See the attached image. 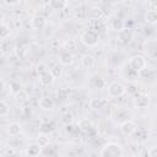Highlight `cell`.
Masks as SVG:
<instances>
[{
  "label": "cell",
  "mask_w": 157,
  "mask_h": 157,
  "mask_svg": "<svg viewBox=\"0 0 157 157\" xmlns=\"http://www.w3.org/2000/svg\"><path fill=\"white\" fill-rule=\"evenodd\" d=\"M124 155L123 147L117 142H107L99 151V156L102 157H120Z\"/></svg>",
  "instance_id": "obj_1"
},
{
  "label": "cell",
  "mask_w": 157,
  "mask_h": 157,
  "mask_svg": "<svg viewBox=\"0 0 157 157\" xmlns=\"http://www.w3.org/2000/svg\"><path fill=\"white\" fill-rule=\"evenodd\" d=\"M80 40L83 45L88 47V48H92V47H96L99 42V34L96 29H86L81 33L80 36Z\"/></svg>",
  "instance_id": "obj_2"
},
{
  "label": "cell",
  "mask_w": 157,
  "mask_h": 157,
  "mask_svg": "<svg viewBox=\"0 0 157 157\" xmlns=\"http://www.w3.org/2000/svg\"><path fill=\"white\" fill-rule=\"evenodd\" d=\"M128 65L139 74V71H141L144 67L147 66V61H146V58L142 56V55H132L129 61H128Z\"/></svg>",
  "instance_id": "obj_3"
},
{
  "label": "cell",
  "mask_w": 157,
  "mask_h": 157,
  "mask_svg": "<svg viewBox=\"0 0 157 157\" xmlns=\"http://www.w3.org/2000/svg\"><path fill=\"white\" fill-rule=\"evenodd\" d=\"M107 90H108V96L112 97V98L121 97L125 93V87L120 82H118V81H114V82L109 83Z\"/></svg>",
  "instance_id": "obj_4"
},
{
  "label": "cell",
  "mask_w": 157,
  "mask_h": 157,
  "mask_svg": "<svg viewBox=\"0 0 157 157\" xmlns=\"http://www.w3.org/2000/svg\"><path fill=\"white\" fill-rule=\"evenodd\" d=\"M132 104L137 109H146L150 105V97L146 93H136L132 98Z\"/></svg>",
  "instance_id": "obj_5"
},
{
  "label": "cell",
  "mask_w": 157,
  "mask_h": 157,
  "mask_svg": "<svg viewBox=\"0 0 157 157\" xmlns=\"http://www.w3.org/2000/svg\"><path fill=\"white\" fill-rule=\"evenodd\" d=\"M119 130H120L121 134L130 136V135H132V134L136 132V124H135L132 120H130V119L124 120L123 123H120V125H119Z\"/></svg>",
  "instance_id": "obj_6"
},
{
  "label": "cell",
  "mask_w": 157,
  "mask_h": 157,
  "mask_svg": "<svg viewBox=\"0 0 157 157\" xmlns=\"http://www.w3.org/2000/svg\"><path fill=\"white\" fill-rule=\"evenodd\" d=\"M59 63L63 65V66H66V65H71L74 63V55L70 50H66L63 48V50L59 53Z\"/></svg>",
  "instance_id": "obj_7"
},
{
  "label": "cell",
  "mask_w": 157,
  "mask_h": 157,
  "mask_svg": "<svg viewBox=\"0 0 157 157\" xmlns=\"http://www.w3.org/2000/svg\"><path fill=\"white\" fill-rule=\"evenodd\" d=\"M47 23H48V22H47V20H45V17L42 16V15H36V16H33V17L31 18V27H32L33 29H37V31L42 29Z\"/></svg>",
  "instance_id": "obj_8"
},
{
  "label": "cell",
  "mask_w": 157,
  "mask_h": 157,
  "mask_svg": "<svg viewBox=\"0 0 157 157\" xmlns=\"http://www.w3.org/2000/svg\"><path fill=\"white\" fill-rule=\"evenodd\" d=\"M38 80H39V83L43 85V86H49L54 82V76L52 75V72L49 70H45L40 74H38Z\"/></svg>",
  "instance_id": "obj_9"
},
{
  "label": "cell",
  "mask_w": 157,
  "mask_h": 157,
  "mask_svg": "<svg viewBox=\"0 0 157 157\" xmlns=\"http://www.w3.org/2000/svg\"><path fill=\"white\" fill-rule=\"evenodd\" d=\"M119 33V42L121 43V44H128V43H130L131 42V39H132V32L129 29V28H123L120 32H118Z\"/></svg>",
  "instance_id": "obj_10"
},
{
  "label": "cell",
  "mask_w": 157,
  "mask_h": 157,
  "mask_svg": "<svg viewBox=\"0 0 157 157\" xmlns=\"http://www.w3.org/2000/svg\"><path fill=\"white\" fill-rule=\"evenodd\" d=\"M38 104H39V108L43 109V110H50V109L54 108V101L50 97H42V98H39Z\"/></svg>",
  "instance_id": "obj_11"
},
{
  "label": "cell",
  "mask_w": 157,
  "mask_h": 157,
  "mask_svg": "<svg viewBox=\"0 0 157 157\" xmlns=\"http://www.w3.org/2000/svg\"><path fill=\"white\" fill-rule=\"evenodd\" d=\"M6 130H7V134H9L10 136H17V135H20L21 131H22V126H21L20 123L12 121V123H10V124L7 125Z\"/></svg>",
  "instance_id": "obj_12"
},
{
  "label": "cell",
  "mask_w": 157,
  "mask_h": 157,
  "mask_svg": "<svg viewBox=\"0 0 157 157\" xmlns=\"http://www.w3.org/2000/svg\"><path fill=\"white\" fill-rule=\"evenodd\" d=\"M96 64V59L91 54H83L81 56V65L85 69H92Z\"/></svg>",
  "instance_id": "obj_13"
},
{
  "label": "cell",
  "mask_w": 157,
  "mask_h": 157,
  "mask_svg": "<svg viewBox=\"0 0 157 157\" xmlns=\"http://www.w3.org/2000/svg\"><path fill=\"white\" fill-rule=\"evenodd\" d=\"M40 152H42V147H40L37 142H34V144L28 145V147H27V148H26V151H25V155H27V156H32V157H36V156H39V155H40Z\"/></svg>",
  "instance_id": "obj_14"
},
{
  "label": "cell",
  "mask_w": 157,
  "mask_h": 157,
  "mask_svg": "<svg viewBox=\"0 0 157 157\" xmlns=\"http://www.w3.org/2000/svg\"><path fill=\"white\" fill-rule=\"evenodd\" d=\"M36 142L43 148V147H45V146H48L49 144H50V137H49V134H47V132H43V131H40L38 135H37V140H36Z\"/></svg>",
  "instance_id": "obj_15"
},
{
  "label": "cell",
  "mask_w": 157,
  "mask_h": 157,
  "mask_svg": "<svg viewBox=\"0 0 157 157\" xmlns=\"http://www.w3.org/2000/svg\"><path fill=\"white\" fill-rule=\"evenodd\" d=\"M48 4L50 6V9L60 11L67 6V0H48Z\"/></svg>",
  "instance_id": "obj_16"
},
{
  "label": "cell",
  "mask_w": 157,
  "mask_h": 157,
  "mask_svg": "<svg viewBox=\"0 0 157 157\" xmlns=\"http://www.w3.org/2000/svg\"><path fill=\"white\" fill-rule=\"evenodd\" d=\"M42 36H43V38L44 39H50L53 36H54V26L52 25V23H47L42 29Z\"/></svg>",
  "instance_id": "obj_17"
},
{
  "label": "cell",
  "mask_w": 157,
  "mask_h": 157,
  "mask_svg": "<svg viewBox=\"0 0 157 157\" xmlns=\"http://www.w3.org/2000/svg\"><path fill=\"white\" fill-rule=\"evenodd\" d=\"M110 26H112V28H113L115 32H120L123 28H125L124 21H123L121 18H119V17H113L112 21H110Z\"/></svg>",
  "instance_id": "obj_18"
},
{
  "label": "cell",
  "mask_w": 157,
  "mask_h": 157,
  "mask_svg": "<svg viewBox=\"0 0 157 157\" xmlns=\"http://www.w3.org/2000/svg\"><path fill=\"white\" fill-rule=\"evenodd\" d=\"M145 20L148 25H156L157 23V12L156 10H147L146 15H145Z\"/></svg>",
  "instance_id": "obj_19"
},
{
  "label": "cell",
  "mask_w": 157,
  "mask_h": 157,
  "mask_svg": "<svg viewBox=\"0 0 157 157\" xmlns=\"http://www.w3.org/2000/svg\"><path fill=\"white\" fill-rule=\"evenodd\" d=\"M123 76L126 78V80H134V78H136L137 77V72L136 71H134L128 64L125 65V67L123 69Z\"/></svg>",
  "instance_id": "obj_20"
},
{
  "label": "cell",
  "mask_w": 157,
  "mask_h": 157,
  "mask_svg": "<svg viewBox=\"0 0 157 157\" xmlns=\"http://www.w3.org/2000/svg\"><path fill=\"white\" fill-rule=\"evenodd\" d=\"M78 129L82 130L83 132H88V131L92 129V124H91V121H90L88 119L82 118V119L78 121Z\"/></svg>",
  "instance_id": "obj_21"
},
{
  "label": "cell",
  "mask_w": 157,
  "mask_h": 157,
  "mask_svg": "<svg viewBox=\"0 0 157 157\" xmlns=\"http://www.w3.org/2000/svg\"><path fill=\"white\" fill-rule=\"evenodd\" d=\"M49 71L52 72V75L54 76V78H59V77L61 76V74H63V65H61L60 63L54 64V65L50 67Z\"/></svg>",
  "instance_id": "obj_22"
},
{
  "label": "cell",
  "mask_w": 157,
  "mask_h": 157,
  "mask_svg": "<svg viewBox=\"0 0 157 157\" xmlns=\"http://www.w3.org/2000/svg\"><path fill=\"white\" fill-rule=\"evenodd\" d=\"M10 33H11V29L7 25H4L1 23L0 25V39H6L10 37Z\"/></svg>",
  "instance_id": "obj_23"
},
{
  "label": "cell",
  "mask_w": 157,
  "mask_h": 157,
  "mask_svg": "<svg viewBox=\"0 0 157 157\" xmlns=\"http://www.w3.org/2000/svg\"><path fill=\"white\" fill-rule=\"evenodd\" d=\"M54 129H55V124H54L53 121H47V123H43V124L40 125V130H42L43 132H47V134L54 131Z\"/></svg>",
  "instance_id": "obj_24"
},
{
  "label": "cell",
  "mask_w": 157,
  "mask_h": 157,
  "mask_svg": "<svg viewBox=\"0 0 157 157\" xmlns=\"http://www.w3.org/2000/svg\"><path fill=\"white\" fill-rule=\"evenodd\" d=\"M10 112V107L5 101H0V117H6Z\"/></svg>",
  "instance_id": "obj_25"
},
{
  "label": "cell",
  "mask_w": 157,
  "mask_h": 157,
  "mask_svg": "<svg viewBox=\"0 0 157 157\" xmlns=\"http://www.w3.org/2000/svg\"><path fill=\"white\" fill-rule=\"evenodd\" d=\"M92 81L96 82V85L93 86L94 88H103V87L105 86V81H104L102 77H99V76H94V77L92 78Z\"/></svg>",
  "instance_id": "obj_26"
},
{
  "label": "cell",
  "mask_w": 157,
  "mask_h": 157,
  "mask_svg": "<svg viewBox=\"0 0 157 157\" xmlns=\"http://www.w3.org/2000/svg\"><path fill=\"white\" fill-rule=\"evenodd\" d=\"M61 120H63V123H64L65 125H67V124H71V123H72V120H74V118H72V114H70V113H66V114H64V115H63V118H61Z\"/></svg>",
  "instance_id": "obj_27"
},
{
  "label": "cell",
  "mask_w": 157,
  "mask_h": 157,
  "mask_svg": "<svg viewBox=\"0 0 157 157\" xmlns=\"http://www.w3.org/2000/svg\"><path fill=\"white\" fill-rule=\"evenodd\" d=\"M64 49L66 50H71V49H75V40L74 39H69L64 43Z\"/></svg>",
  "instance_id": "obj_28"
},
{
  "label": "cell",
  "mask_w": 157,
  "mask_h": 157,
  "mask_svg": "<svg viewBox=\"0 0 157 157\" xmlns=\"http://www.w3.org/2000/svg\"><path fill=\"white\" fill-rule=\"evenodd\" d=\"M66 97H67V91L65 88H60L58 91V98L59 99H65Z\"/></svg>",
  "instance_id": "obj_29"
},
{
  "label": "cell",
  "mask_w": 157,
  "mask_h": 157,
  "mask_svg": "<svg viewBox=\"0 0 157 157\" xmlns=\"http://www.w3.org/2000/svg\"><path fill=\"white\" fill-rule=\"evenodd\" d=\"M147 156H148V157H156V156H157V147H156V146H152V147L147 151Z\"/></svg>",
  "instance_id": "obj_30"
},
{
  "label": "cell",
  "mask_w": 157,
  "mask_h": 157,
  "mask_svg": "<svg viewBox=\"0 0 157 157\" xmlns=\"http://www.w3.org/2000/svg\"><path fill=\"white\" fill-rule=\"evenodd\" d=\"M20 1H21V0H4V2H5L6 5H9V6H15V5H17Z\"/></svg>",
  "instance_id": "obj_31"
},
{
  "label": "cell",
  "mask_w": 157,
  "mask_h": 157,
  "mask_svg": "<svg viewBox=\"0 0 157 157\" xmlns=\"http://www.w3.org/2000/svg\"><path fill=\"white\" fill-rule=\"evenodd\" d=\"M148 6H150V10H156V7H157L156 0H148Z\"/></svg>",
  "instance_id": "obj_32"
},
{
  "label": "cell",
  "mask_w": 157,
  "mask_h": 157,
  "mask_svg": "<svg viewBox=\"0 0 157 157\" xmlns=\"http://www.w3.org/2000/svg\"><path fill=\"white\" fill-rule=\"evenodd\" d=\"M45 70H47V69H45V66H44L43 64H40V65L37 66V72H38V74H40V72H43V71H45Z\"/></svg>",
  "instance_id": "obj_33"
},
{
  "label": "cell",
  "mask_w": 157,
  "mask_h": 157,
  "mask_svg": "<svg viewBox=\"0 0 157 157\" xmlns=\"http://www.w3.org/2000/svg\"><path fill=\"white\" fill-rule=\"evenodd\" d=\"M4 88H5V82H4V81L0 78V93L4 91Z\"/></svg>",
  "instance_id": "obj_34"
},
{
  "label": "cell",
  "mask_w": 157,
  "mask_h": 157,
  "mask_svg": "<svg viewBox=\"0 0 157 157\" xmlns=\"http://www.w3.org/2000/svg\"><path fill=\"white\" fill-rule=\"evenodd\" d=\"M16 152L15 151H12V150H7L6 152H5V155H15Z\"/></svg>",
  "instance_id": "obj_35"
},
{
  "label": "cell",
  "mask_w": 157,
  "mask_h": 157,
  "mask_svg": "<svg viewBox=\"0 0 157 157\" xmlns=\"http://www.w3.org/2000/svg\"><path fill=\"white\" fill-rule=\"evenodd\" d=\"M4 17H5V16H4V13H2L1 11H0V25H1L2 22H4Z\"/></svg>",
  "instance_id": "obj_36"
},
{
  "label": "cell",
  "mask_w": 157,
  "mask_h": 157,
  "mask_svg": "<svg viewBox=\"0 0 157 157\" xmlns=\"http://www.w3.org/2000/svg\"><path fill=\"white\" fill-rule=\"evenodd\" d=\"M112 1H120V0H112Z\"/></svg>",
  "instance_id": "obj_37"
}]
</instances>
